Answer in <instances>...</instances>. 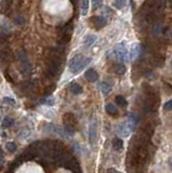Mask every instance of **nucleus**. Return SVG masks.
Returning a JSON list of instances; mask_svg holds the SVG:
<instances>
[{
    "instance_id": "nucleus-26",
    "label": "nucleus",
    "mask_w": 172,
    "mask_h": 173,
    "mask_svg": "<svg viewBox=\"0 0 172 173\" xmlns=\"http://www.w3.org/2000/svg\"><path fill=\"white\" fill-rule=\"evenodd\" d=\"M171 65H172V61H171Z\"/></svg>"
},
{
    "instance_id": "nucleus-19",
    "label": "nucleus",
    "mask_w": 172,
    "mask_h": 173,
    "mask_svg": "<svg viewBox=\"0 0 172 173\" xmlns=\"http://www.w3.org/2000/svg\"><path fill=\"white\" fill-rule=\"evenodd\" d=\"M6 147L10 153H14L15 150H16V145H15L14 143H12V142H9V143H7Z\"/></svg>"
},
{
    "instance_id": "nucleus-13",
    "label": "nucleus",
    "mask_w": 172,
    "mask_h": 173,
    "mask_svg": "<svg viewBox=\"0 0 172 173\" xmlns=\"http://www.w3.org/2000/svg\"><path fill=\"white\" fill-rule=\"evenodd\" d=\"M69 89H70V91H72L74 94H76V95L77 94H81L82 93V91H83L82 87L78 84H70V87H69Z\"/></svg>"
},
{
    "instance_id": "nucleus-8",
    "label": "nucleus",
    "mask_w": 172,
    "mask_h": 173,
    "mask_svg": "<svg viewBox=\"0 0 172 173\" xmlns=\"http://www.w3.org/2000/svg\"><path fill=\"white\" fill-rule=\"evenodd\" d=\"M96 41V36L95 35H87V36L85 37V39H83V47L85 48H89L91 47L92 45H93L94 42Z\"/></svg>"
},
{
    "instance_id": "nucleus-9",
    "label": "nucleus",
    "mask_w": 172,
    "mask_h": 173,
    "mask_svg": "<svg viewBox=\"0 0 172 173\" xmlns=\"http://www.w3.org/2000/svg\"><path fill=\"white\" fill-rule=\"evenodd\" d=\"M89 139H90V143L91 144H93V142H95V139H96V123L93 121H92L91 124H90Z\"/></svg>"
},
{
    "instance_id": "nucleus-20",
    "label": "nucleus",
    "mask_w": 172,
    "mask_h": 173,
    "mask_svg": "<svg viewBox=\"0 0 172 173\" xmlns=\"http://www.w3.org/2000/svg\"><path fill=\"white\" fill-rule=\"evenodd\" d=\"M92 6L94 9H100L103 6V0H92Z\"/></svg>"
},
{
    "instance_id": "nucleus-4",
    "label": "nucleus",
    "mask_w": 172,
    "mask_h": 173,
    "mask_svg": "<svg viewBox=\"0 0 172 173\" xmlns=\"http://www.w3.org/2000/svg\"><path fill=\"white\" fill-rule=\"evenodd\" d=\"M132 130H133V128H132L127 121L122 122V123L118 124V126L116 127V132L118 133L120 136H128V135L132 132Z\"/></svg>"
},
{
    "instance_id": "nucleus-3",
    "label": "nucleus",
    "mask_w": 172,
    "mask_h": 173,
    "mask_svg": "<svg viewBox=\"0 0 172 173\" xmlns=\"http://www.w3.org/2000/svg\"><path fill=\"white\" fill-rule=\"evenodd\" d=\"M64 127L65 131L73 135L75 133V128H76V119H75L73 114H65L64 116Z\"/></svg>"
},
{
    "instance_id": "nucleus-12",
    "label": "nucleus",
    "mask_w": 172,
    "mask_h": 173,
    "mask_svg": "<svg viewBox=\"0 0 172 173\" xmlns=\"http://www.w3.org/2000/svg\"><path fill=\"white\" fill-rule=\"evenodd\" d=\"M113 147L115 150H121L123 148V141L121 139H118V137H116V139L113 140Z\"/></svg>"
},
{
    "instance_id": "nucleus-6",
    "label": "nucleus",
    "mask_w": 172,
    "mask_h": 173,
    "mask_svg": "<svg viewBox=\"0 0 172 173\" xmlns=\"http://www.w3.org/2000/svg\"><path fill=\"white\" fill-rule=\"evenodd\" d=\"M141 52V45L139 43H133V45L130 47L129 50V58L130 60H134L139 56Z\"/></svg>"
},
{
    "instance_id": "nucleus-7",
    "label": "nucleus",
    "mask_w": 172,
    "mask_h": 173,
    "mask_svg": "<svg viewBox=\"0 0 172 173\" xmlns=\"http://www.w3.org/2000/svg\"><path fill=\"white\" fill-rule=\"evenodd\" d=\"M85 77H86V79H87L88 81L94 82V81H96V80L99 79V74L96 73V71H94L93 68H90V69H88V71H86Z\"/></svg>"
},
{
    "instance_id": "nucleus-25",
    "label": "nucleus",
    "mask_w": 172,
    "mask_h": 173,
    "mask_svg": "<svg viewBox=\"0 0 172 173\" xmlns=\"http://www.w3.org/2000/svg\"><path fill=\"white\" fill-rule=\"evenodd\" d=\"M169 167H170V169L172 170V158H170V160H169Z\"/></svg>"
},
{
    "instance_id": "nucleus-5",
    "label": "nucleus",
    "mask_w": 172,
    "mask_h": 173,
    "mask_svg": "<svg viewBox=\"0 0 172 173\" xmlns=\"http://www.w3.org/2000/svg\"><path fill=\"white\" fill-rule=\"evenodd\" d=\"M91 23L93 24V26L98 29L100 28H103L107 25L108 21L105 16H100V15H95V16H92L91 17Z\"/></svg>"
},
{
    "instance_id": "nucleus-18",
    "label": "nucleus",
    "mask_w": 172,
    "mask_h": 173,
    "mask_svg": "<svg viewBox=\"0 0 172 173\" xmlns=\"http://www.w3.org/2000/svg\"><path fill=\"white\" fill-rule=\"evenodd\" d=\"M126 3H127V0H114V6L119 10L125 8Z\"/></svg>"
},
{
    "instance_id": "nucleus-14",
    "label": "nucleus",
    "mask_w": 172,
    "mask_h": 173,
    "mask_svg": "<svg viewBox=\"0 0 172 173\" xmlns=\"http://www.w3.org/2000/svg\"><path fill=\"white\" fill-rule=\"evenodd\" d=\"M100 88H101V91H102L103 94H108L109 92L112 91V87L109 86V84H107V82H105V81L101 82Z\"/></svg>"
},
{
    "instance_id": "nucleus-21",
    "label": "nucleus",
    "mask_w": 172,
    "mask_h": 173,
    "mask_svg": "<svg viewBox=\"0 0 172 173\" xmlns=\"http://www.w3.org/2000/svg\"><path fill=\"white\" fill-rule=\"evenodd\" d=\"M164 109H165V110H172V100L165 103V104H164Z\"/></svg>"
},
{
    "instance_id": "nucleus-2",
    "label": "nucleus",
    "mask_w": 172,
    "mask_h": 173,
    "mask_svg": "<svg viewBox=\"0 0 172 173\" xmlns=\"http://www.w3.org/2000/svg\"><path fill=\"white\" fill-rule=\"evenodd\" d=\"M113 55L116 60H118L119 62H125V61L129 60V51L126 48L125 42H121L119 45H117L113 50Z\"/></svg>"
},
{
    "instance_id": "nucleus-11",
    "label": "nucleus",
    "mask_w": 172,
    "mask_h": 173,
    "mask_svg": "<svg viewBox=\"0 0 172 173\" xmlns=\"http://www.w3.org/2000/svg\"><path fill=\"white\" fill-rule=\"evenodd\" d=\"M114 71L117 75H123V74L127 71V68H126V66L122 64V63H117V64L114 66Z\"/></svg>"
},
{
    "instance_id": "nucleus-24",
    "label": "nucleus",
    "mask_w": 172,
    "mask_h": 173,
    "mask_svg": "<svg viewBox=\"0 0 172 173\" xmlns=\"http://www.w3.org/2000/svg\"><path fill=\"white\" fill-rule=\"evenodd\" d=\"M106 173H120V172H118V171H116L115 169H108L107 170V172Z\"/></svg>"
},
{
    "instance_id": "nucleus-17",
    "label": "nucleus",
    "mask_w": 172,
    "mask_h": 173,
    "mask_svg": "<svg viewBox=\"0 0 172 173\" xmlns=\"http://www.w3.org/2000/svg\"><path fill=\"white\" fill-rule=\"evenodd\" d=\"M13 123H14V120L10 117H6L2 120V127L3 128H10V127L13 126Z\"/></svg>"
},
{
    "instance_id": "nucleus-22",
    "label": "nucleus",
    "mask_w": 172,
    "mask_h": 173,
    "mask_svg": "<svg viewBox=\"0 0 172 173\" xmlns=\"http://www.w3.org/2000/svg\"><path fill=\"white\" fill-rule=\"evenodd\" d=\"M4 102H6L7 104L12 105V106H14V105H15V101L12 100V98H10V97H6V98H4Z\"/></svg>"
},
{
    "instance_id": "nucleus-1",
    "label": "nucleus",
    "mask_w": 172,
    "mask_h": 173,
    "mask_svg": "<svg viewBox=\"0 0 172 173\" xmlns=\"http://www.w3.org/2000/svg\"><path fill=\"white\" fill-rule=\"evenodd\" d=\"M90 61H91V58H85V56L81 55V54H77V55H75L69 62L70 71L74 74H77L78 71H80Z\"/></svg>"
},
{
    "instance_id": "nucleus-16",
    "label": "nucleus",
    "mask_w": 172,
    "mask_h": 173,
    "mask_svg": "<svg viewBox=\"0 0 172 173\" xmlns=\"http://www.w3.org/2000/svg\"><path fill=\"white\" fill-rule=\"evenodd\" d=\"M105 108H106L107 114H109V115H117L118 114V109L113 104H107Z\"/></svg>"
},
{
    "instance_id": "nucleus-23",
    "label": "nucleus",
    "mask_w": 172,
    "mask_h": 173,
    "mask_svg": "<svg viewBox=\"0 0 172 173\" xmlns=\"http://www.w3.org/2000/svg\"><path fill=\"white\" fill-rule=\"evenodd\" d=\"M15 23H16L17 25H22V24H24V19H22L21 16H16L15 17Z\"/></svg>"
},
{
    "instance_id": "nucleus-10",
    "label": "nucleus",
    "mask_w": 172,
    "mask_h": 173,
    "mask_svg": "<svg viewBox=\"0 0 172 173\" xmlns=\"http://www.w3.org/2000/svg\"><path fill=\"white\" fill-rule=\"evenodd\" d=\"M89 6H90V0H81L80 11H81V15H82V16H86V15L88 14Z\"/></svg>"
},
{
    "instance_id": "nucleus-15",
    "label": "nucleus",
    "mask_w": 172,
    "mask_h": 173,
    "mask_svg": "<svg viewBox=\"0 0 172 173\" xmlns=\"http://www.w3.org/2000/svg\"><path fill=\"white\" fill-rule=\"evenodd\" d=\"M115 101H116L117 105H119V106H121V107H127L128 102H127V100H126V97H123V96H121V95L116 96Z\"/></svg>"
}]
</instances>
